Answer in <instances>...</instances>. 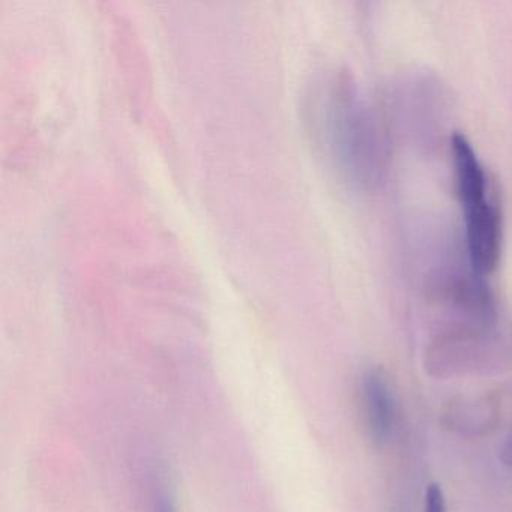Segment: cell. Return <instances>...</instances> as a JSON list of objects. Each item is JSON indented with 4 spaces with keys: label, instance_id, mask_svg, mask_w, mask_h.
I'll use <instances>...</instances> for the list:
<instances>
[{
    "label": "cell",
    "instance_id": "52a82bcc",
    "mask_svg": "<svg viewBox=\"0 0 512 512\" xmlns=\"http://www.w3.org/2000/svg\"><path fill=\"white\" fill-rule=\"evenodd\" d=\"M158 512H176L175 508H173L172 500L170 497H167L166 493H161L158 496Z\"/></svg>",
    "mask_w": 512,
    "mask_h": 512
},
{
    "label": "cell",
    "instance_id": "7a4b0ae2",
    "mask_svg": "<svg viewBox=\"0 0 512 512\" xmlns=\"http://www.w3.org/2000/svg\"><path fill=\"white\" fill-rule=\"evenodd\" d=\"M512 353L487 326H463L437 335L424 355V370L437 380L497 376L511 368Z\"/></svg>",
    "mask_w": 512,
    "mask_h": 512
},
{
    "label": "cell",
    "instance_id": "3957f363",
    "mask_svg": "<svg viewBox=\"0 0 512 512\" xmlns=\"http://www.w3.org/2000/svg\"><path fill=\"white\" fill-rule=\"evenodd\" d=\"M361 404L368 436L377 445H382L397 422L394 389L382 368L370 367L362 374Z\"/></svg>",
    "mask_w": 512,
    "mask_h": 512
},
{
    "label": "cell",
    "instance_id": "5b68a950",
    "mask_svg": "<svg viewBox=\"0 0 512 512\" xmlns=\"http://www.w3.org/2000/svg\"><path fill=\"white\" fill-rule=\"evenodd\" d=\"M425 512H446L445 494L439 484H430L425 491Z\"/></svg>",
    "mask_w": 512,
    "mask_h": 512
},
{
    "label": "cell",
    "instance_id": "277c9868",
    "mask_svg": "<svg viewBox=\"0 0 512 512\" xmlns=\"http://www.w3.org/2000/svg\"><path fill=\"white\" fill-rule=\"evenodd\" d=\"M500 403L493 397H458L442 410L443 427L464 437H485L500 424Z\"/></svg>",
    "mask_w": 512,
    "mask_h": 512
},
{
    "label": "cell",
    "instance_id": "6da1fadb",
    "mask_svg": "<svg viewBox=\"0 0 512 512\" xmlns=\"http://www.w3.org/2000/svg\"><path fill=\"white\" fill-rule=\"evenodd\" d=\"M452 161L466 224L467 256L476 275H490L502 251V217L488 199L487 175L469 140H455Z\"/></svg>",
    "mask_w": 512,
    "mask_h": 512
},
{
    "label": "cell",
    "instance_id": "8992f818",
    "mask_svg": "<svg viewBox=\"0 0 512 512\" xmlns=\"http://www.w3.org/2000/svg\"><path fill=\"white\" fill-rule=\"evenodd\" d=\"M499 458L505 466L511 467L512 469V428L511 431L506 434L505 440H503L502 446H500Z\"/></svg>",
    "mask_w": 512,
    "mask_h": 512
}]
</instances>
